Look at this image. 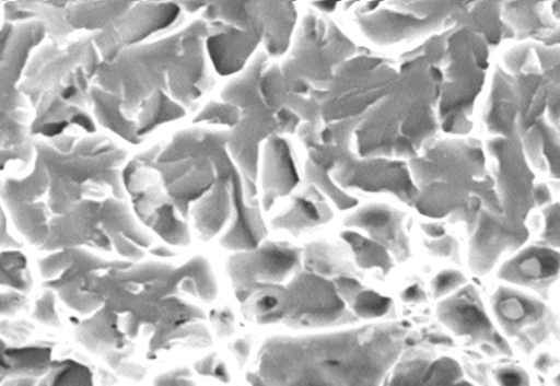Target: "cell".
<instances>
[{"label": "cell", "instance_id": "1", "mask_svg": "<svg viewBox=\"0 0 560 386\" xmlns=\"http://www.w3.org/2000/svg\"><path fill=\"white\" fill-rule=\"evenodd\" d=\"M128 261L75 249L38 261L42 292L33 317L68 326L81 344L115 367L136 356L212 344L210 305L218 278L203 256Z\"/></svg>", "mask_w": 560, "mask_h": 386}, {"label": "cell", "instance_id": "2", "mask_svg": "<svg viewBox=\"0 0 560 386\" xmlns=\"http://www.w3.org/2000/svg\"><path fill=\"white\" fill-rule=\"evenodd\" d=\"M42 139L32 167L3 184V200L16 230L47 254L83 249L140 261L155 235L139 221L129 199L122 149L100 137Z\"/></svg>", "mask_w": 560, "mask_h": 386}, {"label": "cell", "instance_id": "3", "mask_svg": "<svg viewBox=\"0 0 560 386\" xmlns=\"http://www.w3.org/2000/svg\"><path fill=\"white\" fill-rule=\"evenodd\" d=\"M230 132L194 128L127 163L125 186L139 221L170 248L219 241L235 253L267 237L260 206L229 155Z\"/></svg>", "mask_w": 560, "mask_h": 386}, {"label": "cell", "instance_id": "4", "mask_svg": "<svg viewBox=\"0 0 560 386\" xmlns=\"http://www.w3.org/2000/svg\"><path fill=\"white\" fill-rule=\"evenodd\" d=\"M206 21L150 45L124 48L102 61L94 80V114L126 141L140 143L166 122L196 109L210 89Z\"/></svg>", "mask_w": 560, "mask_h": 386}, {"label": "cell", "instance_id": "5", "mask_svg": "<svg viewBox=\"0 0 560 386\" xmlns=\"http://www.w3.org/2000/svg\"><path fill=\"white\" fill-rule=\"evenodd\" d=\"M398 324L268 338L250 386H385L406 350Z\"/></svg>", "mask_w": 560, "mask_h": 386}, {"label": "cell", "instance_id": "6", "mask_svg": "<svg viewBox=\"0 0 560 386\" xmlns=\"http://www.w3.org/2000/svg\"><path fill=\"white\" fill-rule=\"evenodd\" d=\"M35 55L20 91L33 106L32 136L51 140L72 137L71 130L92 136L93 84L102 62L95 40L82 37L63 48L54 40Z\"/></svg>", "mask_w": 560, "mask_h": 386}, {"label": "cell", "instance_id": "7", "mask_svg": "<svg viewBox=\"0 0 560 386\" xmlns=\"http://www.w3.org/2000/svg\"><path fill=\"white\" fill-rule=\"evenodd\" d=\"M409 168L419 190L416 208L434 220L470 219L494 187L486 143L474 139L430 144Z\"/></svg>", "mask_w": 560, "mask_h": 386}, {"label": "cell", "instance_id": "8", "mask_svg": "<svg viewBox=\"0 0 560 386\" xmlns=\"http://www.w3.org/2000/svg\"><path fill=\"white\" fill-rule=\"evenodd\" d=\"M463 8L447 26V32L435 37L433 61L443 62L440 122L451 136H467L471 131V115L483 92L490 68L491 45L480 31L464 19Z\"/></svg>", "mask_w": 560, "mask_h": 386}, {"label": "cell", "instance_id": "9", "mask_svg": "<svg viewBox=\"0 0 560 386\" xmlns=\"http://www.w3.org/2000/svg\"><path fill=\"white\" fill-rule=\"evenodd\" d=\"M558 13L560 17V5ZM499 66L513 81L520 133L541 119L560 133V19L506 48Z\"/></svg>", "mask_w": 560, "mask_h": 386}, {"label": "cell", "instance_id": "10", "mask_svg": "<svg viewBox=\"0 0 560 386\" xmlns=\"http://www.w3.org/2000/svg\"><path fill=\"white\" fill-rule=\"evenodd\" d=\"M285 293L282 325L290 329H329L359 320L340 297L332 280L304 268L291 278Z\"/></svg>", "mask_w": 560, "mask_h": 386}, {"label": "cell", "instance_id": "11", "mask_svg": "<svg viewBox=\"0 0 560 386\" xmlns=\"http://www.w3.org/2000/svg\"><path fill=\"white\" fill-rule=\"evenodd\" d=\"M303 248L288 243L265 241L260 246L234 253L228 274L236 299L268 285H284L303 268Z\"/></svg>", "mask_w": 560, "mask_h": 386}, {"label": "cell", "instance_id": "12", "mask_svg": "<svg viewBox=\"0 0 560 386\" xmlns=\"http://www.w3.org/2000/svg\"><path fill=\"white\" fill-rule=\"evenodd\" d=\"M463 3H420V8L360 10L357 14L362 32L380 46L396 45L447 27Z\"/></svg>", "mask_w": 560, "mask_h": 386}, {"label": "cell", "instance_id": "13", "mask_svg": "<svg viewBox=\"0 0 560 386\" xmlns=\"http://www.w3.org/2000/svg\"><path fill=\"white\" fill-rule=\"evenodd\" d=\"M404 162L384 159H353L340 156L332 178L341 188L368 192H386L409 206H416L419 190L411 168Z\"/></svg>", "mask_w": 560, "mask_h": 386}, {"label": "cell", "instance_id": "14", "mask_svg": "<svg viewBox=\"0 0 560 386\" xmlns=\"http://www.w3.org/2000/svg\"><path fill=\"white\" fill-rule=\"evenodd\" d=\"M406 214L390 206L372 203L349 214L345 226L368 233V237L389 250L397 262L412 256L411 241L405 231Z\"/></svg>", "mask_w": 560, "mask_h": 386}, {"label": "cell", "instance_id": "15", "mask_svg": "<svg viewBox=\"0 0 560 386\" xmlns=\"http://www.w3.org/2000/svg\"><path fill=\"white\" fill-rule=\"evenodd\" d=\"M520 109L512 78L499 66L491 77L483 122L490 138L509 139L518 133Z\"/></svg>", "mask_w": 560, "mask_h": 386}, {"label": "cell", "instance_id": "16", "mask_svg": "<svg viewBox=\"0 0 560 386\" xmlns=\"http://www.w3.org/2000/svg\"><path fill=\"white\" fill-rule=\"evenodd\" d=\"M560 273V252L550 246H532L511 257L502 269L506 281L546 289Z\"/></svg>", "mask_w": 560, "mask_h": 386}, {"label": "cell", "instance_id": "17", "mask_svg": "<svg viewBox=\"0 0 560 386\" xmlns=\"http://www.w3.org/2000/svg\"><path fill=\"white\" fill-rule=\"evenodd\" d=\"M299 175L288 141L278 136L265 144L264 208L268 211L279 198H284L299 184Z\"/></svg>", "mask_w": 560, "mask_h": 386}, {"label": "cell", "instance_id": "18", "mask_svg": "<svg viewBox=\"0 0 560 386\" xmlns=\"http://www.w3.org/2000/svg\"><path fill=\"white\" fill-rule=\"evenodd\" d=\"M442 324L459 336L480 337L491 331L490 320L471 286L445 297L438 307Z\"/></svg>", "mask_w": 560, "mask_h": 386}, {"label": "cell", "instance_id": "19", "mask_svg": "<svg viewBox=\"0 0 560 386\" xmlns=\"http://www.w3.org/2000/svg\"><path fill=\"white\" fill-rule=\"evenodd\" d=\"M334 213L319 190L311 185L292 199L291 206L277 214L271 225L293 235L315 229L331 221Z\"/></svg>", "mask_w": 560, "mask_h": 386}, {"label": "cell", "instance_id": "20", "mask_svg": "<svg viewBox=\"0 0 560 386\" xmlns=\"http://www.w3.org/2000/svg\"><path fill=\"white\" fill-rule=\"evenodd\" d=\"M524 152L533 171L560 182V133L546 119L532 125L521 136Z\"/></svg>", "mask_w": 560, "mask_h": 386}, {"label": "cell", "instance_id": "21", "mask_svg": "<svg viewBox=\"0 0 560 386\" xmlns=\"http://www.w3.org/2000/svg\"><path fill=\"white\" fill-rule=\"evenodd\" d=\"M303 268L316 274L337 280L340 277L363 278L350 247L327 242H314L303 253Z\"/></svg>", "mask_w": 560, "mask_h": 386}, {"label": "cell", "instance_id": "22", "mask_svg": "<svg viewBox=\"0 0 560 386\" xmlns=\"http://www.w3.org/2000/svg\"><path fill=\"white\" fill-rule=\"evenodd\" d=\"M265 43L271 56H282L290 46L296 14L291 3H264Z\"/></svg>", "mask_w": 560, "mask_h": 386}, {"label": "cell", "instance_id": "23", "mask_svg": "<svg viewBox=\"0 0 560 386\" xmlns=\"http://www.w3.org/2000/svg\"><path fill=\"white\" fill-rule=\"evenodd\" d=\"M341 238L350 247L359 269H375L386 276L395 268L396 260L393 254L383 245L365 237L360 232L354 230L343 231Z\"/></svg>", "mask_w": 560, "mask_h": 386}, {"label": "cell", "instance_id": "24", "mask_svg": "<svg viewBox=\"0 0 560 386\" xmlns=\"http://www.w3.org/2000/svg\"><path fill=\"white\" fill-rule=\"evenodd\" d=\"M494 302V309H498L499 318L508 328L523 324H529V319H534L544 315V306L521 293L509 292L503 290Z\"/></svg>", "mask_w": 560, "mask_h": 386}, {"label": "cell", "instance_id": "25", "mask_svg": "<svg viewBox=\"0 0 560 386\" xmlns=\"http://www.w3.org/2000/svg\"><path fill=\"white\" fill-rule=\"evenodd\" d=\"M351 312L359 319H377L384 317L393 308V300L372 289L364 288L352 300Z\"/></svg>", "mask_w": 560, "mask_h": 386}, {"label": "cell", "instance_id": "26", "mask_svg": "<svg viewBox=\"0 0 560 386\" xmlns=\"http://www.w3.org/2000/svg\"><path fill=\"white\" fill-rule=\"evenodd\" d=\"M3 288H13L28 295L33 288L25 256L19 252L3 253Z\"/></svg>", "mask_w": 560, "mask_h": 386}, {"label": "cell", "instance_id": "27", "mask_svg": "<svg viewBox=\"0 0 560 386\" xmlns=\"http://www.w3.org/2000/svg\"><path fill=\"white\" fill-rule=\"evenodd\" d=\"M542 241L552 248L560 249V200L550 201L544 210Z\"/></svg>", "mask_w": 560, "mask_h": 386}, {"label": "cell", "instance_id": "28", "mask_svg": "<svg viewBox=\"0 0 560 386\" xmlns=\"http://www.w3.org/2000/svg\"><path fill=\"white\" fill-rule=\"evenodd\" d=\"M465 276L457 270H444L432 282L434 297L440 299L458 292L466 285Z\"/></svg>", "mask_w": 560, "mask_h": 386}, {"label": "cell", "instance_id": "29", "mask_svg": "<svg viewBox=\"0 0 560 386\" xmlns=\"http://www.w3.org/2000/svg\"><path fill=\"white\" fill-rule=\"evenodd\" d=\"M211 326L221 337H230L234 331V315L229 308L212 309Z\"/></svg>", "mask_w": 560, "mask_h": 386}, {"label": "cell", "instance_id": "30", "mask_svg": "<svg viewBox=\"0 0 560 386\" xmlns=\"http://www.w3.org/2000/svg\"><path fill=\"white\" fill-rule=\"evenodd\" d=\"M427 247L430 253L440 257V259H447V257L455 255L459 245L456 239L448 237V235H444L442 238L429 242Z\"/></svg>", "mask_w": 560, "mask_h": 386}, {"label": "cell", "instance_id": "31", "mask_svg": "<svg viewBox=\"0 0 560 386\" xmlns=\"http://www.w3.org/2000/svg\"><path fill=\"white\" fill-rule=\"evenodd\" d=\"M401 299L406 304H420L425 299V293L418 284H415L402 291Z\"/></svg>", "mask_w": 560, "mask_h": 386}, {"label": "cell", "instance_id": "32", "mask_svg": "<svg viewBox=\"0 0 560 386\" xmlns=\"http://www.w3.org/2000/svg\"><path fill=\"white\" fill-rule=\"evenodd\" d=\"M421 227L433 239L442 238L445 235L444 225L440 222L424 223L421 224Z\"/></svg>", "mask_w": 560, "mask_h": 386}, {"label": "cell", "instance_id": "33", "mask_svg": "<svg viewBox=\"0 0 560 386\" xmlns=\"http://www.w3.org/2000/svg\"><path fill=\"white\" fill-rule=\"evenodd\" d=\"M500 378L504 386H523L524 384L523 376L515 371L503 372Z\"/></svg>", "mask_w": 560, "mask_h": 386}]
</instances>
